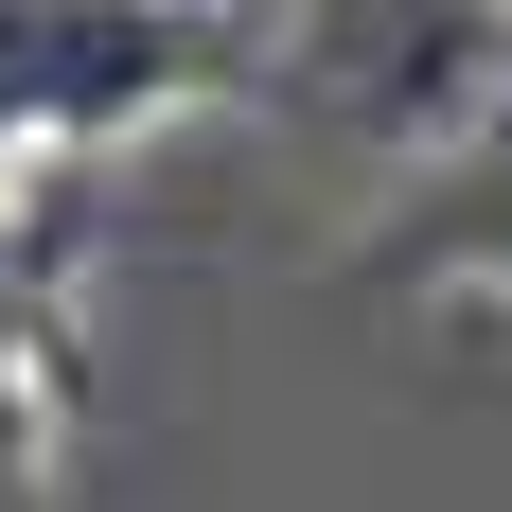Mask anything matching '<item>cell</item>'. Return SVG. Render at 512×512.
<instances>
[{"instance_id": "1", "label": "cell", "mask_w": 512, "mask_h": 512, "mask_svg": "<svg viewBox=\"0 0 512 512\" xmlns=\"http://www.w3.org/2000/svg\"><path fill=\"white\" fill-rule=\"evenodd\" d=\"M248 89V18H124V0H0V177L124 159L177 106Z\"/></svg>"}, {"instance_id": "2", "label": "cell", "mask_w": 512, "mask_h": 512, "mask_svg": "<svg viewBox=\"0 0 512 512\" xmlns=\"http://www.w3.org/2000/svg\"><path fill=\"white\" fill-rule=\"evenodd\" d=\"M495 53H512V18H248V89L301 106V124H336L389 177H424L477 124Z\"/></svg>"}, {"instance_id": "3", "label": "cell", "mask_w": 512, "mask_h": 512, "mask_svg": "<svg viewBox=\"0 0 512 512\" xmlns=\"http://www.w3.org/2000/svg\"><path fill=\"white\" fill-rule=\"evenodd\" d=\"M336 283H354V301H389V283H407V301H460V283L512 301V53H495V89H477V124L336 248Z\"/></svg>"}]
</instances>
